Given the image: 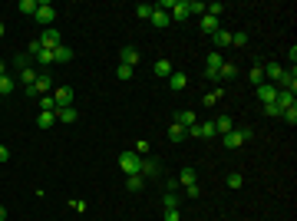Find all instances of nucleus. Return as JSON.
<instances>
[{
  "mask_svg": "<svg viewBox=\"0 0 297 221\" xmlns=\"http://www.w3.org/2000/svg\"><path fill=\"white\" fill-rule=\"evenodd\" d=\"M251 136H255V129H231L228 136H221V145H225V149H238V145H244Z\"/></svg>",
  "mask_w": 297,
  "mask_h": 221,
  "instance_id": "nucleus-1",
  "label": "nucleus"
},
{
  "mask_svg": "<svg viewBox=\"0 0 297 221\" xmlns=\"http://www.w3.org/2000/svg\"><path fill=\"white\" fill-rule=\"evenodd\" d=\"M119 168L126 172V175H139V172H142V155L122 152V155H119Z\"/></svg>",
  "mask_w": 297,
  "mask_h": 221,
  "instance_id": "nucleus-2",
  "label": "nucleus"
},
{
  "mask_svg": "<svg viewBox=\"0 0 297 221\" xmlns=\"http://www.w3.org/2000/svg\"><path fill=\"white\" fill-rule=\"evenodd\" d=\"M50 89H53V80H50V76H46V73H40V76H37V83L33 86H27V96H50Z\"/></svg>",
  "mask_w": 297,
  "mask_h": 221,
  "instance_id": "nucleus-3",
  "label": "nucleus"
},
{
  "mask_svg": "<svg viewBox=\"0 0 297 221\" xmlns=\"http://www.w3.org/2000/svg\"><path fill=\"white\" fill-rule=\"evenodd\" d=\"M37 23H43V27H53V20H56V10H53V3H46V0H40V7H37Z\"/></svg>",
  "mask_w": 297,
  "mask_h": 221,
  "instance_id": "nucleus-4",
  "label": "nucleus"
},
{
  "mask_svg": "<svg viewBox=\"0 0 297 221\" xmlns=\"http://www.w3.org/2000/svg\"><path fill=\"white\" fill-rule=\"evenodd\" d=\"M37 40H40V46H43V50H56V46L63 43V37H60V30L46 27V30L40 33V37H37Z\"/></svg>",
  "mask_w": 297,
  "mask_h": 221,
  "instance_id": "nucleus-5",
  "label": "nucleus"
},
{
  "mask_svg": "<svg viewBox=\"0 0 297 221\" xmlns=\"http://www.w3.org/2000/svg\"><path fill=\"white\" fill-rule=\"evenodd\" d=\"M73 99H76V93H73V86H60L53 93V102L56 109H66V106H73Z\"/></svg>",
  "mask_w": 297,
  "mask_h": 221,
  "instance_id": "nucleus-6",
  "label": "nucleus"
},
{
  "mask_svg": "<svg viewBox=\"0 0 297 221\" xmlns=\"http://www.w3.org/2000/svg\"><path fill=\"white\" fill-rule=\"evenodd\" d=\"M277 89H284V93H297V69H284L281 80H277Z\"/></svg>",
  "mask_w": 297,
  "mask_h": 221,
  "instance_id": "nucleus-7",
  "label": "nucleus"
},
{
  "mask_svg": "<svg viewBox=\"0 0 297 221\" xmlns=\"http://www.w3.org/2000/svg\"><path fill=\"white\" fill-rule=\"evenodd\" d=\"M221 63H225V56L218 53V50H212V53H208V66H205V73H208V80H212V83L218 80V69H221Z\"/></svg>",
  "mask_w": 297,
  "mask_h": 221,
  "instance_id": "nucleus-8",
  "label": "nucleus"
},
{
  "mask_svg": "<svg viewBox=\"0 0 297 221\" xmlns=\"http://www.w3.org/2000/svg\"><path fill=\"white\" fill-rule=\"evenodd\" d=\"M255 89H257V99H261V106L274 102V96H277V86H271V83H261V86H255Z\"/></svg>",
  "mask_w": 297,
  "mask_h": 221,
  "instance_id": "nucleus-9",
  "label": "nucleus"
},
{
  "mask_svg": "<svg viewBox=\"0 0 297 221\" xmlns=\"http://www.w3.org/2000/svg\"><path fill=\"white\" fill-rule=\"evenodd\" d=\"M189 0H175V7L169 10V20H189Z\"/></svg>",
  "mask_w": 297,
  "mask_h": 221,
  "instance_id": "nucleus-10",
  "label": "nucleus"
},
{
  "mask_svg": "<svg viewBox=\"0 0 297 221\" xmlns=\"http://www.w3.org/2000/svg\"><path fill=\"white\" fill-rule=\"evenodd\" d=\"M198 122V116L191 109H182V112H175V125H182V129H191V125Z\"/></svg>",
  "mask_w": 297,
  "mask_h": 221,
  "instance_id": "nucleus-11",
  "label": "nucleus"
},
{
  "mask_svg": "<svg viewBox=\"0 0 297 221\" xmlns=\"http://www.w3.org/2000/svg\"><path fill=\"white\" fill-rule=\"evenodd\" d=\"M159 172H162V165H159L155 159H142V172H139L142 179H155Z\"/></svg>",
  "mask_w": 297,
  "mask_h": 221,
  "instance_id": "nucleus-12",
  "label": "nucleus"
},
{
  "mask_svg": "<svg viewBox=\"0 0 297 221\" xmlns=\"http://www.w3.org/2000/svg\"><path fill=\"white\" fill-rule=\"evenodd\" d=\"M231 129H234V119H231V116H218L215 119V132L218 136H228Z\"/></svg>",
  "mask_w": 297,
  "mask_h": 221,
  "instance_id": "nucleus-13",
  "label": "nucleus"
},
{
  "mask_svg": "<svg viewBox=\"0 0 297 221\" xmlns=\"http://www.w3.org/2000/svg\"><path fill=\"white\" fill-rule=\"evenodd\" d=\"M212 43H215V50L221 53V46H231V33L228 30H215V33H212Z\"/></svg>",
  "mask_w": 297,
  "mask_h": 221,
  "instance_id": "nucleus-14",
  "label": "nucleus"
},
{
  "mask_svg": "<svg viewBox=\"0 0 297 221\" xmlns=\"http://www.w3.org/2000/svg\"><path fill=\"white\" fill-rule=\"evenodd\" d=\"M122 63H126V66H132L135 69V63H139V50H135V46H122Z\"/></svg>",
  "mask_w": 297,
  "mask_h": 221,
  "instance_id": "nucleus-15",
  "label": "nucleus"
},
{
  "mask_svg": "<svg viewBox=\"0 0 297 221\" xmlns=\"http://www.w3.org/2000/svg\"><path fill=\"white\" fill-rule=\"evenodd\" d=\"M69 60H73V50H69L66 43H60L53 50V63H69Z\"/></svg>",
  "mask_w": 297,
  "mask_h": 221,
  "instance_id": "nucleus-16",
  "label": "nucleus"
},
{
  "mask_svg": "<svg viewBox=\"0 0 297 221\" xmlns=\"http://www.w3.org/2000/svg\"><path fill=\"white\" fill-rule=\"evenodd\" d=\"M198 136H202V139H218L215 119H205V122H198Z\"/></svg>",
  "mask_w": 297,
  "mask_h": 221,
  "instance_id": "nucleus-17",
  "label": "nucleus"
},
{
  "mask_svg": "<svg viewBox=\"0 0 297 221\" xmlns=\"http://www.w3.org/2000/svg\"><path fill=\"white\" fill-rule=\"evenodd\" d=\"M56 119H60V122H76L80 112H76V106H66V109H56Z\"/></svg>",
  "mask_w": 297,
  "mask_h": 221,
  "instance_id": "nucleus-18",
  "label": "nucleus"
},
{
  "mask_svg": "<svg viewBox=\"0 0 297 221\" xmlns=\"http://www.w3.org/2000/svg\"><path fill=\"white\" fill-rule=\"evenodd\" d=\"M155 76H159V80H169V76H172V73H175V69H172V63H169V60H159V63H155Z\"/></svg>",
  "mask_w": 297,
  "mask_h": 221,
  "instance_id": "nucleus-19",
  "label": "nucleus"
},
{
  "mask_svg": "<svg viewBox=\"0 0 297 221\" xmlns=\"http://www.w3.org/2000/svg\"><path fill=\"white\" fill-rule=\"evenodd\" d=\"M37 7H40V0H20V3H17V10H20L23 17H33Z\"/></svg>",
  "mask_w": 297,
  "mask_h": 221,
  "instance_id": "nucleus-20",
  "label": "nucleus"
},
{
  "mask_svg": "<svg viewBox=\"0 0 297 221\" xmlns=\"http://www.w3.org/2000/svg\"><path fill=\"white\" fill-rule=\"evenodd\" d=\"M14 89H17V83H14V76H10V73H7V76H0V99L10 96Z\"/></svg>",
  "mask_w": 297,
  "mask_h": 221,
  "instance_id": "nucleus-21",
  "label": "nucleus"
},
{
  "mask_svg": "<svg viewBox=\"0 0 297 221\" xmlns=\"http://www.w3.org/2000/svg\"><path fill=\"white\" fill-rule=\"evenodd\" d=\"M148 20H152V27H169V23H172V20H169V14H162V10H155V7H152V17H148Z\"/></svg>",
  "mask_w": 297,
  "mask_h": 221,
  "instance_id": "nucleus-22",
  "label": "nucleus"
},
{
  "mask_svg": "<svg viewBox=\"0 0 297 221\" xmlns=\"http://www.w3.org/2000/svg\"><path fill=\"white\" fill-rule=\"evenodd\" d=\"M126 188H129V192H142V188H146V179H142V175H126Z\"/></svg>",
  "mask_w": 297,
  "mask_h": 221,
  "instance_id": "nucleus-23",
  "label": "nucleus"
},
{
  "mask_svg": "<svg viewBox=\"0 0 297 221\" xmlns=\"http://www.w3.org/2000/svg\"><path fill=\"white\" fill-rule=\"evenodd\" d=\"M264 69H268V76H271V86H277V80H281L284 66H281V63H264Z\"/></svg>",
  "mask_w": 297,
  "mask_h": 221,
  "instance_id": "nucleus-24",
  "label": "nucleus"
},
{
  "mask_svg": "<svg viewBox=\"0 0 297 221\" xmlns=\"http://www.w3.org/2000/svg\"><path fill=\"white\" fill-rule=\"evenodd\" d=\"M274 102L281 106V112L287 109V106H294V93H284V89H277V96H274Z\"/></svg>",
  "mask_w": 297,
  "mask_h": 221,
  "instance_id": "nucleus-25",
  "label": "nucleus"
},
{
  "mask_svg": "<svg viewBox=\"0 0 297 221\" xmlns=\"http://www.w3.org/2000/svg\"><path fill=\"white\" fill-rule=\"evenodd\" d=\"M238 76V66L234 63H221V69H218V80H234Z\"/></svg>",
  "mask_w": 297,
  "mask_h": 221,
  "instance_id": "nucleus-26",
  "label": "nucleus"
},
{
  "mask_svg": "<svg viewBox=\"0 0 297 221\" xmlns=\"http://www.w3.org/2000/svg\"><path fill=\"white\" fill-rule=\"evenodd\" d=\"M37 76H40V73H37V69H33V66L20 69V83H23V86H33V83H37Z\"/></svg>",
  "mask_w": 297,
  "mask_h": 221,
  "instance_id": "nucleus-27",
  "label": "nucleus"
},
{
  "mask_svg": "<svg viewBox=\"0 0 297 221\" xmlns=\"http://www.w3.org/2000/svg\"><path fill=\"white\" fill-rule=\"evenodd\" d=\"M169 86H172V89H185V86H189V76H185V73H172V76H169Z\"/></svg>",
  "mask_w": 297,
  "mask_h": 221,
  "instance_id": "nucleus-28",
  "label": "nucleus"
},
{
  "mask_svg": "<svg viewBox=\"0 0 297 221\" xmlns=\"http://www.w3.org/2000/svg\"><path fill=\"white\" fill-rule=\"evenodd\" d=\"M248 80H251L255 86H261V83H264V66H261V63H255V66H251V73H248Z\"/></svg>",
  "mask_w": 297,
  "mask_h": 221,
  "instance_id": "nucleus-29",
  "label": "nucleus"
},
{
  "mask_svg": "<svg viewBox=\"0 0 297 221\" xmlns=\"http://www.w3.org/2000/svg\"><path fill=\"white\" fill-rule=\"evenodd\" d=\"M202 30H205V33H215V30H221V27H218V17L205 14V17H202Z\"/></svg>",
  "mask_w": 297,
  "mask_h": 221,
  "instance_id": "nucleus-30",
  "label": "nucleus"
},
{
  "mask_svg": "<svg viewBox=\"0 0 297 221\" xmlns=\"http://www.w3.org/2000/svg\"><path fill=\"white\" fill-rule=\"evenodd\" d=\"M185 136H189V132H185V129H182V125H169V139H172V142H185Z\"/></svg>",
  "mask_w": 297,
  "mask_h": 221,
  "instance_id": "nucleus-31",
  "label": "nucleus"
},
{
  "mask_svg": "<svg viewBox=\"0 0 297 221\" xmlns=\"http://www.w3.org/2000/svg\"><path fill=\"white\" fill-rule=\"evenodd\" d=\"M53 119H56V112H40V116H37V129H50Z\"/></svg>",
  "mask_w": 297,
  "mask_h": 221,
  "instance_id": "nucleus-32",
  "label": "nucleus"
},
{
  "mask_svg": "<svg viewBox=\"0 0 297 221\" xmlns=\"http://www.w3.org/2000/svg\"><path fill=\"white\" fill-rule=\"evenodd\" d=\"M178 181H182V185H195V181H198V175H195V168H182V175H178Z\"/></svg>",
  "mask_w": 297,
  "mask_h": 221,
  "instance_id": "nucleus-33",
  "label": "nucleus"
},
{
  "mask_svg": "<svg viewBox=\"0 0 297 221\" xmlns=\"http://www.w3.org/2000/svg\"><path fill=\"white\" fill-rule=\"evenodd\" d=\"M40 112H56V102H53V93H50V96H40Z\"/></svg>",
  "mask_w": 297,
  "mask_h": 221,
  "instance_id": "nucleus-34",
  "label": "nucleus"
},
{
  "mask_svg": "<svg viewBox=\"0 0 297 221\" xmlns=\"http://www.w3.org/2000/svg\"><path fill=\"white\" fill-rule=\"evenodd\" d=\"M281 119H284V122H291V125L297 122V102H294V106H287V109L281 112Z\"/></svg>",
  "mask_w": 297,
  "mask_h": 221,
  "instance_id": "nucleus-35",
  "label": "nucleus"
},
{
  "mask_svg": "<svg viewBox=\"0 0 297 221\" xmlns=\"http://www.w3.org/2000/svg\"><path fill=\"white\" fill-rule=\"evenodd\" d=\"M132 73H135V69L126 66V63H119V66H116V76H119V80H132Z\"/></svg>",
  "mask_w": 297,
  "mask_h": 221,
  "instance_id": "nucleus-36",
  "label": "nucleus"
},
{
  "mask_svg": "<svg viewBox=\"0 0 297 221\" xmlns=\"http://www.w3.org/2000/svg\"><path fill=\"white\" fill-rule=\"evenodd\" d=\"M40 50H43L40 40H30V43H27V56H30V60H37V56H40Z\"/></svg>",
  "mask_w": 297,
  "mask_h": 221,
  "instance_id": "nucleus-37",
  "label": "nucleus"
},
{
  "mask_svg": "<svg viewBox=\"0 0 297 221\" xmlns=\"http://www.w3.org/2000/svg\"><path fill=\"white\" fill-rule=\"evenodd\" d=\"M178 201H182V198H178L175 192H165V198H162V205H165V208H178Z\"/></svg>",
  "mask_w": 297,
  "mask_h": 221,
  "instance_id": "nucleus-38",
  "label": "nucleus"
},
{
  "mask_svg": "<svg viewBox=\"0 0 297 221\" xmlns=\"http://www.w3.org/2000/svg\"><path fill=\"white\" fill-rule=\"evenodd\" d=\"M205 14H212V17H221V14H225V3H205Z\"/></svg>",
  "mask_w": 297,
  "mask_h": 221,
  "instance_id": "nucleus-39",
  "label": "nucleus"
},
{
  "mask_svg": "<svg viewBox=\"0 0 297 221\" xmlns=\"http://www.w3.org/2000/svg\"><path fill=\"white\" fill-rule=\"evenodd\" d=\"M231 46H248V33H231Z\"/></svg>",
  "mask_w": 297,
  "mask_h": 221,
  "instance_id": "nucleus-40",
  "label": "nucleus"
},
{
  "mask_svg": "<svg viewBox=\"0 0 297 221\" xmlns=\"http://www.w3.org/2000/svg\"><path fill=\"white\" fill-rule=\"evenodd\" d=\"M202 195V185L195 181V185H185V198H198Z\"/></svg>",
  "mask_w": 297,
  "mask_h": 221,
  "instance_id": "nucleus-41",
  "label": "nucleus"
},
{
  "mask_svg": "<svg viewBox=\"0 0 297 221\" xmlns=\"http://www.w3.org/2000/svg\"><path fill=\"white\" fill-rule=\"evenodd\" d=\"M135 17L148 20V17H152V7H148V3H139V7H135Z\"/></svg>",
  "mask_w": 297,
  "mask_h": 221,
  "instance_id": "nucleus-42",
  "label": "nucleus"
},
{
  "mask_svg": "<svg viewBox=\"0 0 297 221\" xmlns=\"http://www.w3.org/2000/svg\"><path fill=\"white\" fill-rule=\"evenodd\" d=\"M241 185H244V179L238 175V172H231L228 175V188H241Z\"/></svg>",
  "mask_w": 297,
  "mask_h": 221,
  "instance_id": "nucleus-43",
  "label": "nucleus"
},
{
  "mask_svg": "<svg viewBox=\"0 0 297 221\" xmlns=\"http://www.w3.org/2000/svg\"><path fill=\"white\" fill-rule=\"evenodd\" d=\"M218 99H221V89H212V93H208V96H205V106H215Z\"/></svg>",
  "mask_w": 297,
  "mask_h": 221,
  "instance_id": "nucleus-44",
  "label": "nucleus"
},
{
  "mask_svg": "<svg viewBox=\"0 0 297 221\" xmlns=\"http://www.w3.org/2000/svg\"><path fill=\"white\" fill-rule=\"evenodd\" d=\"M30 66V56H17V60H14V69H17V73H20V69H27Z\"/></svg>",
  "mask_w": 297,
  "mask_h": 221,
  "instance_id": "nucleus-45",
  "label": "nucleus"
},
{
  "mask_svg": "<svg viewBox=\"0 0 297 221\" xmlns=\"http://www.w3.org/2000/svg\"><path fill=\"white\" fill-rule=\"evenodd\" d=\"M264 116H281V106H277V102H268V106H264Z\"/></svg>",
  "mask_w": 297,
  "mask_h": 221,
  "instance_id": "nucleus-46",
  "label": "nucleus"
},
{
  "mask_svg": "<svg viewBox=\"0 0 297 221\" xmlns=\"http://www.w3.org/2000/svg\"><path fill=\"white\" fill-rule=\"evenodd\" d=\"M37 60H40V63H53V50H40Z\"/></svg>",
  "mask_w": 297,
  "mask_h": 221,
  "instance_id": "nucleus-47",
  "label": "nucleus"
},
{
  "mask_svg": "<svg viewBox=\"0 0 297 221\" xmlns=\"http://www.w3.org/2000/svg\"><path fill=\"white\" fill-rule=\"evenodd\" d=\"M135 155H142V159H146V155H148V142H135Z\"/></svg>",
  "mask_w": 297,
  "mask_h": 221,
  "instance_id": "nucleus-48",
  "label": "nucleus"
},
{
  "mask_svg": "<svg viewBox=\"0 0 297 221\" xmlns=\"http://www.w3.org/2000/svg\"><path fill=\"white\" fill-rule=\"evenodd\" d=\"M165 221H178V208H165Z\"/></svg>",
  "mask_w": 297,
  "mask_h": 221,
  "instance_id": "nucleus-49",
  "label": "nucleus"
},
{
  "mask_svg": "<svg viewBox=\"0 0 297 221\" xmlns=\"http://www.w3.org/2000/svg\"><path fill=\"white\" fill-rule=\"evenodd\" d=\"M69 208H76V211L83 215V211H86V201H76V198H73V201H69Z\"/></svg>",
  "mask_w": 297,
  "mask_h": 221,
  "instance_id": "nucleus-50",
  "label": "nucleus"
},
{
  "mask_svg": "<svg viewBox=\"0 0 297 221\" xmlns=\"http://www.w3.org/2000/svg\"><path fill=\"white\" fill-rule=\"evenodd\" d=\"M0 162H10V149L7 145H0Z\"/></svg>",
  "mask_w": 297,
  "mask_h": 221,
  "instance_id": "nucleus-51",
  "label": "nucleus"
},
{
  "mask_svg": "<svg viewBox=\"0 0 297 221\" xmlns=\"http://www.w3.org/2000/svg\"><path fill=\"white\" fill-rule=\"evenodd\" d=\"M0 221H7V208H0Z\"/></svg>",
  "mask_w": 297,
  "mask_h": 221,
  "instance_id": "nucleus-52",
  "label": "nucleus"
},
{
  "mask_svg": "<svg viewBox=\"0 0 297 221\" xmlns=\"http://www.w3.org/2000/svg\"><path fill=\"white\" fill-rule=\"evenodd\" d=\"M0 76H7V63H0Z\"/></svg>",
  "mask_w": 297,
  "mask_h": 221,
  "instance_id": "nucleus-53",
  "label": "nucleus"
},
{
  "mask_svg": "<svg viewBox=\"0 0 297 221\" xmlns=\"http://www.w3.org/2000/svg\"><path fill=\"white\" fill-rule=\"evenodd\" d=\"M0 37H3V23H0Z\"/></svg>",
  "mask_w": 297,
  "mask_h": 221,
  "instance_id": "nucleus-54",
  "label": "nucleus"
}]
</instances>
